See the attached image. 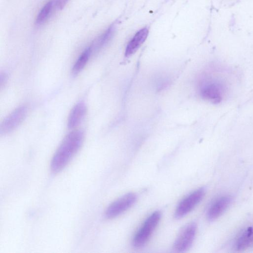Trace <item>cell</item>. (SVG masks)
I'll return each instance as SVG.
<instances>
[{
	"label": "cell",
	"instance_id": "obj_1",
	"mask_svg": "<svg viewBox=\"0 0 253 253\" xmlns=\"http://www.w3.org/2000/svg\"><path fill=\"white\" fill-rule=\"evenodd\" d=\"M84 139L82 131H75L69 133L63 139L51 162L53 172L61 171L80 149Z\"/></svg>",
	"mask_w": 253,
	"mask_h": 253
},
{
	"label": "cell",
	"instance_id": "obj_2",
	"mask_svg": "<svg viewBox=\"0 0 253 253\" xmlns=\"http://www.w3.org/2000/svg\"><path fill=\"white\" fill-rule=\"evenodd\" d=\"M227 89L222 80L209 76L202 78L198 84V91L204 99L214 104L222 102Z\"/></svg>",
	"mask_w": 253,
	"mask_h": 253
},
{
	"label": "cell",
	"instance_id": "obj_3",
	"mask_svg": "<svg viewBox=\"0 0 253 253\" xmlns=\"http://www.w3.org/2000/svg\"><path fill=\"white\" fill-rule=\"evenodd\" d=\"M161 216L160 212L156 211L149 216L143 223L133 240V244L135 247H142L148 242L159 224Z\"/></svg>",
	"mask_w": 253,
	"mask_h": 253
},
{
	"label": "cell",
	"instance_id": "obj_4",
	"mask_svg": "<svg viewBox=\"0 0 253 253\" xmlns=\"http://www.w3.org/2000/svg\"><path fill=\"white\" fill-rule=\"evenodd\" d=\"M205 194L203 188L194 192L179 203L175 213V217L182 218L191 212L202 200Z\"/></svg>",
	"mask_w": 253,
	"mask_h": 253
},
{
	"label": "cell",
	"instance_id": "obj_5",
	"mask_svg": "<svg viewBox=\"0 0 253 253\" xmlns=\"http://www.w3.org/2000/svg\"><path fill=\"white\" fill-rule=\"evenodd\" d=\"M196 229V225L192 223L180 232L174 244V249L176 252L183 253L191 248L195 238Z\"/></svg>",
	"mask_w": 253,
	"mask_h": 253
},
{
	"label": "cell",
	"instance_id": "obj_6",
	"mask_svg": "<svg viewBox=\"0 0 253 253\" xmlns=\"http://www.w3.org/2000/svg\"><path fill=\"white\" fill-rule=\"evenodd\" d=\"M136 200V196L134 194L130 193L124 195L108 207L105 212L106 217L108 219L117 217L131 207Z\"/></svg>",
	"mask_w": 253,
	"mask_h": 253
},
{
	"label": "cell",
	"instance_id": "obj_7",
	"mask_svg": "<svg viewBox=\"0 0 253 253\" xmlns=\"http://www.w3.org/2000/svg\"><path fill=\"white\" fill-rule=\"evenodd\" d=\"M26 113L27 108L25 106L17 108L2 123L0 127L1 134H8L17 128L24 120Z\"/></svg>",
	"mask_w": 253,
	"mask_h": 253
},
{
	"label": "cell",
	"instance_id": "obj_8",
	"mask_svg": "<svg viewBox=\"0 0 253 253\" xmlns=\"http://www.w3.org/2000/svg\"><path fill=\"white\" fill-rule=\"evenodd\" d=\"M230 196L222 197L214 201L210 207L207 212V218L209 221L218 219L228 208L232 202Z\"/></svg>",
	"mask_w": 253,
	"mask_h": 253
},
{
	"label": "cell",
	"instance_id": "obj_9",
	"mask_svg": "<svg viewBox=\"0 0 253 253\" xmlns=\"http://www.w3.org/2000/svg\"><path fill=\"white\" fill-rule=\"evenodd\" d=\"M149 32V30L144 28L136 33L127 46L125 51L126 57H130L137 51L143 43L146 41Z\"/></svg>",
	"mask_w": 253,
	"mask_h": 253
},
{
	"label": "cell",
	"instance_id": "obj_10",
	"mask_svg": "<svg viewBox=\"0 0 253 253\" xmlns=\"http://www.w3.org/2000/svg\"><path fill=\"white\" fill-rule=\"evenodd\" d=\"M87 107L83 102L78 103L71 112L68 118V126L70 129L78 126L86 116Z\"/></svg>",
	"mask_w": 253,
	"mask_h": 253
},
{
	"label": "cell",
	"instance_id": "obj_11",
	"mask_svg": "<svg viewBox=\"0 0 253 253\" xmlns=\"http://www.w3.org/2000/svg\"><path fill=\"white\" fill-rule=\"evenodd\" d=\"M253 245V227L247 229L236 241V247L238 250H245Z\"/></svg>",
	"mask_w": 253,
	"mask_h": 253
},
{
	"label": "cell",
	"instance_id": "obj_12",
	"mask_svg": "<svg viewBox=\"0 0 253 253\" xmlns=\"http://www.w3.org/2000/svg\"><path fill=\"white\" fill-rule=\"evenodd\" d=\"M92 47L87 48L80 56L72 69V74L77 75L83 70L87 64L92 54Z\"/></svg>",
	"mask_w": 253,
	"mask_h": 253
},
{
	"label": "cell",
	"instance_id": "obj_13",
	"mask_svg": "<svg viewBox=\"0 0 253 253\" xmlns=\"http://www.w3.org/2000/svg\"><path fill=\"white\" fill-rule=\"evenodd\" d=\"M114 32V28L112 27L106 30L97 41L95 44L91 47L93 53L99 51L109 42L113 37Z\"/></svg>",
	"mask_w": 253,
	"mask_h": 253
},
{
	"label": "cell",
	"instance_id": "obj_14",
	"mask_svg": "<svg viewBox=\"0 0 253 253\" xmlns=\"http://www.w3.org/2000/svg\"><path fill=\"white\" fill-rule=\"evenodd\" d=\"M55 3V0H51L46 4L39 13L36 23L41 24L48 19L52 11Z\"/></svg>",
	"mask_w": 253,
	"mask_h": 253
},
{
	"label": "cell",
	"instance_id": "obj_15",
	"mask_svg": "<svg viewBox=\"0 0 253 253\" xmlns=\"http://www.w3.org/2000/svg\"><path fill=\"white\" fill-rule=\"evenodd\" d=\"M69 0H57L56 2L57 7L58 9H62L66 5Z\"/></svg>",
	"mask_w": 253,
	"mask_h": 253
}]
</instances>
